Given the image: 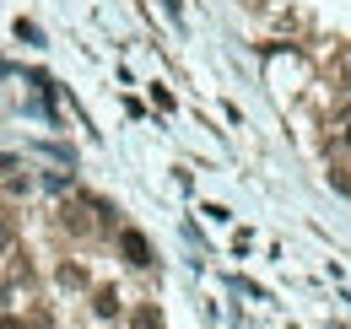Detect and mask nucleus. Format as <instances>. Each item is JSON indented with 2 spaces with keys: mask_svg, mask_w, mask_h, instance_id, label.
<instances>
[{
  "mask_svg": "<svg viewBox=\"0 0 351 329\" xmlns=\"http://www.w3.org/2000/svg\"><path fill=\"white\" fill-rule=\"evenodd\" d=\"M119 248H125V259H130L135 270H146V265H152V248H146V238H141L135 227H125V232H119Z\"/></svg>",
  "mask_w": 351,
  "mask_h": 329,
  "instance_id": "nucleus-1",
  "label": "nucleus"
},
{
  "mask_svg": "<svg viewBox=\"0 0 351 329\" xmlns=\"http://www.w3.org/2000/svg\"><path fill=\"white\" fill-rule=\"evenodd\" d=\"M92 313H97V319H114V313H119V291L97 287V291H92Z\"/></svg>",
  "mask_w": 351,
  "mask_h": 329,
  "instance_id": "nucleus-2",
  "label": "nucleus"
},
{
  "mask_svg": "<svg viewBox=\"0 0 351 329\" xmlns=\"http://www.w3.org/2000/svg\"><path fill=\"white\" fill-rule=\"evenodd\" d=\"M162 11H168V16L178 22V27H184V0H162Z\"/></svg>",
  "mask_w": 351,
  "mask_h": 329,
  "instance_id": "nucleus-5",
  "label": "nucleus"
},
{
  "mask_svg": "<svg viewBox=\"0 0 351 329\" xmlns=\"http://www.w3.org/2000/svg\"><path fill=\"white\" fill-rule=\"evenodd\" d=\"M0 329H27L22 319H11V313H0Z\"/></svg>",
  "mask_w": 351,
  "mask_h": 329,
  "instance_id": "nucleus-7",
  "label": "nucleus"
},
{
  "mask_svg": "<svg viewBox=\"0 0 351 329\" xmlns=\"http://www.w3.org/2000/svg\"><path fill=\"white\" fill-rule=\"evenodd\" d=\"M11 238H16V232H11V221H0V254L11 248Z\"/></svg>",
  "mask_w": 351,
  "mask_h": 329,
  "instance_id": "nucleus-6",
  "label": "nucleus"
},
{
  "mask_svg": "<svg viewBox=\"0 0 351 329\" xmlns=\"http://www.w3.org/2000/svg\"><path fill=\"white\" fill-rule=\"evenodd\" d=\"M60 281H65V287H87V270H82V265H65Z\"/></svg>",
  "mask_w": 351,
  "mask_h": 329,
  "instance_id": "nucleus-3",
  "label": "nucleus"
},
{
  "mask_svg": "<svg viewBox=\"0 0 351 329\" xmlns=\"http://www.w3.org/2000/svg\"><path fill=\"white\" fill-rule=\"evenodd\" d=\"M16 38H22V43H44V33H38V27L22 16V22H16Z\"/></svg>",
  "mask_w": 351,
  "mask_h": 329,
  "instance_id": "nucleus-4",
  "label": "nucleus"
}]
</instances>
